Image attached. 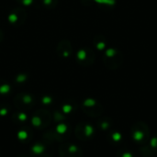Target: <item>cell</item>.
Here are the masks:
<instances>
[{"label":"cell","instance_id":"obj_1","mask_svg":"<svg viewBox=\"0 0 157 157\" xmlns=\"http://www.w3.org/2000/svg\"><path fill=\"white\" fill-rule=\"evenodd\" d=\"M51 115L45 111V110H40L38 112H36L31 120L32 124L35 128H38L39 130L44 129L46 128L50 122H51Z\"/></svg>","mask_w":157,"mask_h":157},{"label":"cell","instance_id":"obj_2","mask_svg":"<svg viewBox=\"0 0 157 157\" xmlns=\"http://www.w3.org/2000/svg\"><path fill=\"white\" fill-rule=\"evenodd\" d=\"M59 154L61 157H81V150L75 145L64 144L60 146Z\"/></svg>","mask_w":157,"mask_h":157},{"label":"cell","instance_id":"obj_3","mask_svg":"<svg viewBox=\"0 0 157 157\" xmlns=\"http://www.w3.org/2000/svg\"><path fill=\"white\" fill-rule=\"evenodd\" d=\"M46 145L42 143H37L35 144L31 148V154L34 157H50L51 156V151H46Z\"/></svg>","mask_w":157,"mask_h":157},{"label":"cell","instance_id":"obj_4","mask_svg":"<svg viewBox=\"0 0 157 157\" xmlns=\"http://www.w3.org/2000/svg\"><path fill=\"white\" fill-rule=\"evenodd\" d=\"M32 103H33V99L31 98L30 96L25 95L21 98V104L23 106H29L30 107L32 105Z\"/></svg>","mask_w":157,"mask_h":157},{"label":"cell","instance_id":"obj_5","mask_svg":"<svg viewBox=\"0 0 157 157\" xmlns=\"http://www.w3.org/2000/svg\"><path fill=\"white\" fill-rule=\"evenodd\" d=\"M18 138L22 141H24L25 139H29V132L28 131H25V130H22L19 134H18Z\"/></svg>","mask_w":157,"mask_h":157},{"label":"cell","instance_id":"obj_6","mask_svg":"<svg viewBox=\"0 0 157 157\" xmlns=\"http://www.w3.org/2000/svg\"><path fill=\"white\" fill-rule=\"evenodd\" d=\"M21 157H25V156H21Z\"/></svg>","mask_w":157,"mask_h":157}]
</instances>
